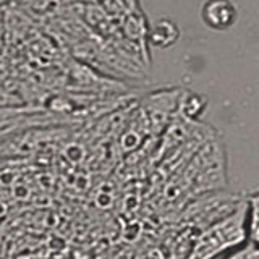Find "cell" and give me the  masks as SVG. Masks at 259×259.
Masks as SVG:
<instances>
[{
	"label": "cell",
	"instance_id": "1",
	"mask_svg": "<svg viewBox=\"0 0 259 259\" xmlns=\"http://www.w3.org/2000/svg\"><path fill=\"white\" fill-rule=\"evenodd\" d=\"M248 204L243 199L229 215L207 225L194 238L186 259H217L230 251H237L248 240Z\"/></svg>",
	"mask_w": 259,
	"mask_h": 259
},
{
	"label": "cell",
	"instance_id": "2",
	"mask_svg": "<svg viewBox=\"0 0 259 259\" xmlns=\"http://www.w3.org/2000/svg\"><path fill=\"white\" fill-rule=\"evenodd\" d=\"M246 204H248V222H246L248 240L249 243L259 245V193L246 199Z\"/></svg>",
	"mask_w": 259,
	"mask_h": 259
},
{
	"label": "cell",
	"instance_id": "3",
	"mask_svg": "<svg viewBox=\"0 0 259 259\" xmlns=\"http://www.w3.org/2000/svg\"><path fill=\"white\" fill-rule=\"evenodd\" d=\"M227 259H259V245L248 241V245H243L237 251H233V254Z\"/></svg>",
	"mask_w": 259,
	"mask_h": 259
}]
</instances>
